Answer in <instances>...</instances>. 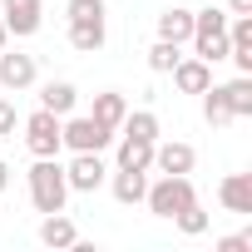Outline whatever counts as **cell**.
I'll return each mask as SVG.
<instances>
[{
  "mask_svg": "<svg viewBox=\"0 0 252 252\" xmlns=\"http://www.w3.org/2000/svg\"><path fill=\"white\" fill-rule=\"evenodd\" d=\"M227 10H218V5H208V10H193V55L198 60H208V64H218V60H227L232 55V45H227Z\"/></svg>",
  "mask_w": 252,
  "mask_h": 252,
  "instance_id": "6da1fadb",
  "label": "cell"
},
{
  "mask_svg": "<svg viewBox=\"0 0 252 252\" xmlns=\"http://www.w3.org/2000/svg\"><path fill=\"white\" fill-rule=\"evenodd\" d=\"M25 178H30V203H35L40 213H64L69 183H64V163H60V158H35V168H30Z\"/></svg>",
  "mask_w": 252,
  "mask_h": 252,
  "instance_id": "7a4b0ae2",
  "label": "cell"
},
{
  "mask_svg": "<svg viewBox=\"0 0 252 252\" xmlns=\"http://www.w3.org/2000/svg\"><path fill=\"white\" fill-rule=\"evenodd\" d=\"M144 203H149L154 218H168V222H173V213H183L188 203H198V193H193V178H188V173H163L158 183H149Z\"/></svg>",
  "mask_w": 252,
  "mask_h": 252,
  "instance_id": "3957f363",
  "label": "cell"
},
{
  "mask_svg": "<svg viewBox=\"0 0 252 252\" xmlns=\"http://www.w3.org/2000/svg\"><path fill=\"white\" fill-rule=\"evenodd\" d=\"M60 134H64V149H74V154H104L114 144V129H104V124L89 119V114H64Z\"/></svg>",
  "mask_w": 252,
  "mask_h": 252,
  "instance_id": "277c9868",
  "label": "cell"
},
{
  "mask_svg": "<svg viewBox=\"0 0 252 252\" xmlns=\"http://www.w3.org/2000/svg\"><path fill=\"white\" fill-rule=\"evenodd\" d=\"M60 114H50V109H35L30 119H25V149L35 154V158H60V149H64V134H60Z\"/></svg>",
  "mask_w": 252,
  "mask_h": 252,
  "instance_id": "5b68a950",
  "label": "cell"
},
{
  "mask_svg": "<svg viewBox=\"0 0 252 252\" xmlns=\"http://www.w3.org/2000/svg\"><path fill=\"white\" fill-rule=\"evenodd\" d=\"M0 20L15 40H25L45 25V0H0Z\"/></svg>",
  "mask_w": 252,
  "mask_h": 252,
  "instance_id": "8992f818",
  "label": "cell"
},
{
  "mask_svg": "<svg viewBox=\"0 0 252 252\" xmlns=\"http://www.w3.org/2000/svg\"><path fill=\"white\" fill-rule=\"evenodd\" d=\"M104 178H109V168H104L99 154H74V158L64 163V183H69V193H94Z\"/></svg>",
  "mask_w": 252,
  "mask_h": 252,
  "instance_id": "52a82bcc",
  "label": "cell"
},
{
  "mask_svg": "<svg viewBox=\"0 0 252 252\" xmlns=\"http://www.w3.org/2000/svg\"><path fill=\"white\" fill-rule=\"evenodd\" d=\"M40 79V69H35V55H5L0 50V89H10V94H20V89H30Z\"/></svg>",
  "mask_w": 252,
  "mask_h": 252,
  "instance_id": "ba28073f",
  "label": "cell"
},
{
  "mask_svg": "<svg viewBox=\"0 0 252 252\" xmlns=\"http://www.w3.org/2000/svg\"><path fill=\"white\" fill-rule=\"evenodd\" d=\"M168 74H173V89H178V94H203V89L213 84V64L198 60V55H193V60H178Z\"/></svg>",
  "mask_w": 252,
  "mask_h": 252,
  "instance_id": "9c48e42d",
  "label": "cell"
},
{
  "mask_svg": "<svg viewBox=\"0 0 252 252\" xmlns=\"http://www.w3.org/2000/svg\"><path fill=\"white\" fill-rule=\"evenodd\" d=\"M193 163H198L193 144H183V139H173V144H154V168H158V173H193Z\"/></svg>",
  "mask_w": 252,
  "mask_h": 252,
  "instance_id": "30bf717a",
  "label": "cell"
},
{
  "mask_svg": "<svg viewBox=\"0 0 252 252\" xmlns=\"http://www.w3.org/2000/svg\"><path fill=\"white\" fill-rule=\"evenodd\" d=\"M218 198L227 213H252V173H227L218 183Z\"/></svg>",
  "mask_w": 252,
  "mask_h": 252,
  "instance_id": "8fae6325",
  "label": "cell"
},
{
  "mask_svg": "<svg viewBox=\"0 0 252 252\" xmlns=\"http://www.w3.org/2000/svg\"><path fill=\"white\" fill-rule=\"evenodd\" d=\"M124 114H129V99H124L119 89H104V94H94V109H89V119H99L104 129H114V134H119Z\"/></svg>",
  "mask_w": 252,
  "mask_h": 252,
  "instance_id": "7c38bea8",
  "label": "cell"
},
{
  "mask_svg": "<svg viewBox=\"0 0 252 252\" xmlns=\"http://www.w3.org/2000/svg\"><path fill=\"white\" fill-rule=\"evenodd\" d=\"M74 104H79V89L69 84V79H50L45 89H40V109H50V114H74Z\"/></svg>",
  "mask_w": 252,
  "mask_h": 252,
  "instance_id": "4fadbf2b",
  "label": "cell"
},
{
  "mask_svg": "<svg viewBox=\"0 0 252 252\" xmlns=\"http://www.w3.org/2000/svg\"><path fill=\"white\" fill-rule=\"evenodd\" d=\"M40 242H45V247H79V227H74L64 213H45V222H40Z\"/></svg>",
  "mask_w": 252,
  "mask_h": 252,
  "instance_id": "5bb4252c",
  "label": "cell"
},
{
  "mask_svg": "<svg viewBox=\"0 0 252 252\" xmlns=\"http://www.w3.org/2000/svg\"><path fill=\"white\" fill-rule=\"evenodd\" d=\"M144 193H149V173H139V168H114V198H119L124 208L144 203Z\"/></svg>",
  "mask_w": 252,
  "mask_h": 252,
  "instance_id": "9a60e30c",
  "label": "cell"
},
{
  "mask_svg": "<svg viewBox=\"0 0 252 252\" xmlns=\"http://www.w3.org/2000/svg\"><path fill=\"white\" fill-rule=\"evenodd\" d=\"M158 40H168V45L193 40V10H183V5L163 10V15H158Z\"/></svg>",
  "mask_w": 252,
  "mask_h": 252,
  "instance_id": "2e32d148",
  "label": "cell"
},
{
  "mask_svg": "<svg viewBox=\"0 0 252 252\" xmlns=\"http://www.w3.org/2000/svg\"><path fill=\"white\" fill-rule=\"evenodd\" d=\"M104 40H109L104 20H69V45H74L79 55H94V50H104Z\"/></svg>",
  "mask_w": 252,
  "mask_h": 252,
  "instance_id": "e0dca14e",
  "label": "cell"
},
{
  "mask_svg": "<svg viewBox=\"0 0 252 252\" xmlns=\"http://www.w3.org/2000/svg\"><path fill=\"white\" fill-rule=\"evenodd\" d=\"M119 168H139V173H149V168H154V144L124 134V139H119Z\"/></svg>",
  "mask_w": 252,
  "mask_h": 252,
  "instance_id": "ac0fdd59",
  "label": "cell"
},
{
  "mask_svg": "<svg viewBox=\"0 0 252 252\" xmlns=\"http://www.w3.org/2000/svg\"><path fill=\"white\" fill-rule=\"evenodd\" d=\"M203 119L213 124V129L232 124V109H227V89H222V84H208V89H203Z\"/></svg>",
  "mask_w": 252,
  "mask_h": 252,
  "instance_id": "d6986e66",
  "label": "cell"
},
{
  "mask_svg": "<svg viewBox=\"0 0 252 252\" xmlns=\"http://www.w3.org/2000/svg\"><path fill=\"white\" fill-rule=\"evenodd\" d=\"M124 134H134V139H149V144H158V114L154 109H139V114H124V124H119Z\"/></svg>",
  "mask_w": 252,
  "mask_h": 252,
  "instance_id": "ffe728a7",
  "label": "cell"
},
{
  "mask_svg": "<svg viewBox=\"0 0 252 252\" xmlns=\"http://www.w3.org/2000/svg\"><path fill=\"white\" fill-rule=\"evenodd\" d=\"M227 89V109H232V119H247L252 114V74H237L232 84H222Z\"/></svg>",
  "mask_w": 252,
  "mask_h": 252,
  "instance_id": "44dd1931",
  "label": "cell"
},
{
  "mask_svg": "<svg viewBox=\"0 0 252 252\" xmlns=\"http://www.w3.org/2000/svg\"><path fill=\"white\" fill-rule=\"evenodd\" d=\"M178 60H183V55H178V45H168V40H154V50H149V69H154V74H168Z\"/></svg>",
  "mask_w": 252,
  "mask_h": 252,
  "instance_id": "7402d4cb",
  "label": "cell"
},
{
  "mask_svg": "<svg viewBox=\"0 0 252 252\" xmlns=\"http://www.w3.org/2000/svg\"><path fill=\"white\" fill-rule=\"evenodd\" d=\"M173 222H178V232H188V237H198V232H208V213H203L198 203H188L183 213H173Z\"/></svg>",
  "mask_w": 252,
  "mask_h": 252,
  "instance_id": "603a6c76",
  "label": "cell"
},
{
  "mask_svg": "<svg viewBox=\"0 0 252 252\" xmlns=\"http://www.w3.org/2000/svg\"><path fill=\"white\" fill-rule=\"evenodd\" d=\"M227 45L232 50H252V15H232L227 20Z\"/></svg>",
  "mask_w": 252,
  "mask_h": 252,
  "instance_id": "cb8c5ba5",
  "label": "cell"
},
{
  "mask_svg": "<svg viewBox=\"0 0 252 252\" xmlns=\"http://www.w3.org/2000/svg\"><path fill=\"white\" fill-rule=\"evenodd\" d=\"M64 15L69 20H104V0H69Z\"/></svg>",
  "mask_w": 252,
  "mask_h": 252,
  "instance_id": "d4e9b609",
  "label": "cell"
},
{
  "mask_svg": "<svg viewBox=\"0 0 252 252\" xmlns=\"http://www.w3.org/2000/svg\"><path fill=\"white\" fill-rule=\"evenodd\" d=\"M15 124H20L15 104H10V99H0V134H10V139H15Z\"/></svg>",
  "mask_w": 252,
  "mask_h": 252,
  "instance_id": "484cf974",
  "label": "cell"
},
{
  "mask_svg": "<svg viewBox=\"0 0 252 252\" xmlns=\"http://www.w3.org/2000/svg\"><path fill=\"white\" fill-rule=\"evenodd\" d=\"M252 247V232H232V237H218V252H247Z\"/></svg>",
  "mask_w": 252,
  "mask_h": 252,
  "instance_id": "4316f807",
  "label": "cell"
},
{
  "mask_svg": "<svg viewBox=\"0 0 252 252\" xmlns=\"http://www.w3.org/2000/svg\"><path fill=\"white\" fill-rule=\"evenodd\" d=\"M227 60H232V64H237V74H252V50H232V55H227Z\"/></svg>",
  "mask_w": 252,
  "mask_h": 252,
  "instance_id": "83f0119b",
  "label": "cell"
},
{
  "mask_svg": "<svg viewBox=\"0 0 252 252\" xmlns=\"http://www.w3.org/2000/svg\"><path fill=\"white\" fill-rule=\"evenodd\" d=\"M227 15H252V0H227Z\"/></svg>",
  "mask_w": 252,
  "mask_h": 252,
  "instance_id": "f1b7e54d",
  "label": "cell"
},
{
  "mask_svg": "<svg viewBox=\"0 0 252 252\" xmlns=\"http://www.w3.org/2000/svg\"><path fill=\"white\" fill-rule=\"evenodd\" d=\"M5 183H10V163H0V193H5Z\"/></svg>",
  "mask_w": 252,
  "mask_h": 252,
  "instance_id": "f546056e",
  "label": "cell"
},
{
  "mask_svg": "<svg viewBox=\"0 0 252 252\" xmlns=\"http://www.w3.org/2000/svg\"><path fill=\"white\" fill-rule=\"evenodd\" d=\"M5 40H10V30H5V20H0V50H5Z\"/></svg>",
  "mask_w": 252,
  "mask_h": 252,
  "instance_id": "4dcf8cb0",
  "label": "cell"
}]
</instances>
